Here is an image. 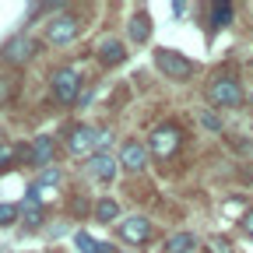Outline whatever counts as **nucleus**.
I'll return each mask as SVG.
<instances>
[{
	"instance_id": "nucleus-1",
	"label": "nucleus",
	"mask_w": 253,
	"mask_h": 253,
	"mask_svg": "<svg viewBox=\"0 0 253 253\" xmlns=\"http://www.w3.org/2000/svg\"><path fill=\"white\" fill-rule=\"evenodd\" d=\"M109 137H113L109 130H99V126H91V123H74L67 130V151L74 158H84V162H88L95 151H106Z\"/></svg>"
},
{
	"instance_id": "nucleus-2",
	"label": "nucleus",
	"mask_w": 253,
	"mask_h": 253,
	"mask_svg": "<svg viewBox=\"0 0 253 253\" xmlns=\"http://www.w3.org/2000/svg\"><path fill=\"white\" fill-rule=\"evenodd\" d=\"M204 95H208V102H211L214 109H236V106H243V99H246L243 84H239L236 78H229V74H214V78L208 81Z\"/></svg>"
},
{
	"instance_id": "nucleus-3",
	"label": "nucleus",
	"mask_w": 253,
	"mask_h": 253,
	"mask_svg": "<svg viewBox=\"0 0 253 253\" xmlns=\"http://www.w3.org/2000/svg\"><path fill=\"white\" fill-rule=\"evenodd\" d=\"M49 95L60 106H74L78 95H81V74L74 67H56L49 74Z\"/></svg>"
},
{
	"instance_id": "nucleus-4",
	"label": "nucleus",
	"mask_w": 253,
	"mask_h": 253,
	"mask_svg": "<svg viewBox=\"0 0 253 253\" xmlns=\"http://www.w3.org/2000/svg\"><path fill=\"white\" fill-rule=\"evenodd\" d=\"M155 67L166 74V81H190L194 71H197V63L190 56H183V53H176V49H158L155 53Z\"/></svg>"
},
{
	"instance_id": "nucleus-5",
	"label": "nucleus",
	"mask_w": 253,
	"mask_h": 253,
	"mask_svg": "<svg viewBox=\"0 0 253 253\" xmlns=\"http://www.w3.org/2000/svg\"><path fill=\"white\" fill-rule=\"evenodd\" d=\"M81 28H84V21H81L78 14L60 11V14H53L49 25H46V39H49L53 46H71V42L81 36Z\"/></svg>"
},
{
	"instance_id": "nucleus-6",
	"label": "nucleus",
	"mask_w": 253,
	"mask_h": 253,
	"mask_svg": "<svg viewBox=\"0 0 253 253\" xmlns=\"http://www.w3.org/2000/svg\"><path fill=\"white\" fill-rule=\"evenodd\" d=\"M179 148H183V130L176 123H158L151 130V137H148V151L155 158H172Z\"/></svg>"
},
{
	"instance_id": "nucleus-7",
	"label": "nucleus",
	"mask_w": 253,
	"mask_h": 253,
	"mask_svg": "<svg viewBox=\"0 0 253 253\" xmlns=\"http://www.w3.org/2000/svg\"><path fill=\"white\" fill-rule=\"evenodd\" d=\"M32 53H36V42H32L28 32H18V36H11L4 46H0V60H4L7 67H25L32 60Z\"/></svg>"
},
{
	"instance_id": "nucleus-8",
	"label": "nucleus",
	"mask_w": 253,
	"mask_h": 253,
	"mask_svg": "<svg viewBox=\"0 0 253 253\" xmlns=\"http://www.w3.org/2000/svg\"><path fill=\"white\" fill-rule=\"evenodd\" d=\"M148 158H151L148 141L130 137V141H123V148H120V169H126V172H144V169H148Z\"/></svg>"
},
{
	"instance_id": "nucleus-9",
	"label": "nucleus",
	"mask_w": 253,
	"mask_h": 253,
	"mask_svg": "<svg viewBox=\"0 0 253 253\" xmlns=\"http://www.w3.org/2000/svg\"><path fill=\"white\" fill-rule=\"evenodd\" d=\"M88 176L91 179H99V183H113L116 176H120V155H113L109 148L106 151H95L91 158H88Z\"/></svg>"
},
{
	"instance_id": "nucleus-10",
	"label": "nucleus",
	"mask_w": 253,
	"mask_h": 253,
	"mask_svg": "<svg viewBox=\"0 0 253 253\" xmlns=\"http://www.w3.org/2000/svg\"><path fill=\"white\" fill-rule=\"evenodd\" d=\"M28 162L36 166V169H49L53 166V155H56V137L53 134H39L36 141L28 144Z\"/></svg>"
},
{
	"instance_id": "nucleus-11",
	"label": "nucleus",
	"mask_w": 253,
	"mask_h": 253,
	"mask_svg": "<svg viewBox=\"0 0 253 253\" xmlns=\"http://www.w3.org/2000/svg\"><path fill=\"white\" fill-rule=\"evenodd\" d=\"M120 239L123 243H148L151 239V221L144 214H130V218H123L120 221Z\"/></svg>"
},
{
	"instance_id": "nucleus-12",
	"label": "nucleus",
	"mask_w": 253,
	"mask_h": 253,
	"mask_svg": "<svg viewBox=\"0 0 253 253\" xmlns=\"http://www.w3.org/2000/svg\"><path fill=\"white\" fill-rule=\"evenodd\" d=\"M95 56H99V63H102V67H120V63L126 60V46H123L120 39L106 36L99 46H95Z\"/></svg>"
},
{
	"instance_id": "nucleus-13",
	"label": "nucleus",
	"mask_w": 253,
	"mask_h": 253,
	"mask_svg": "<svg viewBox=\"0 0 253 253\" xmlns=\"http://www.w3.org/2000/svg\"><path fill=\"white\" fill-rule=\"evenodd\" d=\"M126 32H130V39H134L137 46H144V42L151 39V18H148V11H137V14L130 18V28H126Z\"/></svg>"
},
{
	"instance_id": "nucleus-14",
	"label": "nucleus",
	"mask_w": 253,
	"mask_h": 253,
	"mask_svg": "<svg viewBox=\"0 0 253 253\" xmlns=\"http://www.w3.org/2000/svg\"><path fill=\"white\" fill-rule=\"evenodd\" d=\"M197 246H201V239L194 232H176L166 239V253H194Z\"/></svg>"
},
{
	"instance_id": "nucleus-15",
	"label": "nucleus",
	"mask_w": 253,
	"mask_h": 253,
	"mask_svg": "<svg viewBox=\"0 0 253 253\" xmlns=\"http://www.w3.org/2000/svg\"><path fill=\"white\" fill-rule=\"evenodd\" d=\"M18 88H21L18 74H11V71H0V106H11V102L18 99Z\"/></svg>"
},
{
	"instance_id": "nucleus-16",
	"label": "nucleus",
	"mask_w": 253,
	"mask_h": 253,
	"mask_svg": "<svg viewBox=\"0 0 253 253\" xmlns=\"http://www.w3.org/2000/svg\"><path fill=\"white\" fill-rule=\"evenodd\" d=\"M95 221H106V225H109V221H116V225H120V204L113 201V197H99V201H95Z\"/></svg>"
},
{
	"instance_id": "nucleus-17",
	"label": "nucleus",
	"mask_w": 253,
	"mask_h": 253,
	"mask_svg": "<svg viewBox=\"0 0 253 253\" xmlns=\"http://www.w3.org/2000/svg\"><path fill=\"white\" fill-rule=\"evenodd\" d=\"M208 14H211V28H229L232 25V4L225 0V4H208Z\"/></svg>"
},
{
	"instance_id": "nucleus-18",
	"label": "nucleus",
	"mask_w": 253,
	"mask_h": 253,
	"mask_svg": "<svg viewBox=\"0 0 253 253\" xmlns=\"http://www.w3.org/2000/svg\"><path fill=\"white\" fill-rule=\"evenodd\" d=\"M42 208H46V204L25 197V225H28V229H39V225H42Z\"/></svg>"
},
{
	"instance_id": "nucleus-19",
	"label": "nucleus",
	"mask_w": 253,
	"mask_h": 253,
	"mask_svg": "<svg viewBox=\"0 0 253 253\" xmlns=\"http://www.w3.org/2000/svg\"><path fill=\"white\" fill-rule=\"evenodd\" d=\"M18 218H21V208H18V204H0V229L14 225Z\"/></svg>"
},
{
	"instance_id": "nucleus-20",
	"label": "nucleus",
	"mask_w": 253,
	"mask_h": 253,
	"mask_svg": "<svg viewBox=\"0 0 253 253\" xmlns=\"http://www.w3.org/2000/svg\"><path fill=\"white\" fill-rule=\"evenodd\" d=\"M36 183H42V186H56V183H60V169H56V166H49V169H42Z\"/></svg>"
},
{
	"instance_id": "nucleus-21",
	"label": "nucleus",
	"mask_w": 253,
	"mask_h": 253,
	"mask_svg": "<svg viewBox=\"0 0 253 253\" xmlns=\"http://www.w3.org/2000/svg\"><path fill=\"white\" fill-rule=\"evenodd\" d=\"M239 232H243L246 239H253V208H250V211L239 218Z\"/></svg>"
},
{
	"instance_id": "nucleus-22",
	"label": "nucleus",
	"mask_w": 253,
	"mask_h": 253,
	"mask_svg": "<svg viewBox=\"0 0 253 253\" xmlns=\"http://www.w3.org/2000/svg\"><path fill=\"white\" fill-rule=\"evenodd\" d=\"M14 162V148L11 144H0V166H11Z\"/></svg>"
},
{
	"instance_id": "nucleus-23",
	"label": "nucleus",
	"mask_w": 253,
	"mask_h": 253,
	"mask_svg": "<svg viewBox=\"0 0 253 253\" xmlns=\"http://www.w3.org/2000/svg\"><path fill=\"white\" fill-rule=\"evenodd\" d=\"M250 99H253V91H250Z\"/></svg>"
}]
</instances>
